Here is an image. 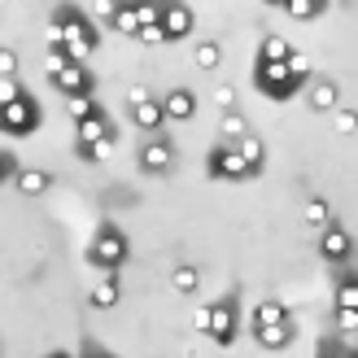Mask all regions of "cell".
I'll use <instances>...</instances> for the list:
<instances>
[{
  "mask_svg": "<svg viewBox=\"0 0 358 358\" xmlns=\"http://www.w3.org/2000/svg\"><path fill=\"white\" fill-rule=\"evenodd\" d=\"M48 22L62 31L66 52H70L75 62H87V57H92V52L101 48V31H96V22H92V17H87L79 5H70V0H62V5L52 9Z\"/></svg>",
  "mask_w": 358,
  "mask_h": 358,
  "instance_id": "1",
  "label": "cell"
},
{
  "mask_svg": "<svg viewBox=\"0 0 358 358\" xmlns=\"http://www.w3.org/2000/svg\"><path fill=\"white\" fill-rule=\"evenodd\" d=\"M83 258L92 262L96 271H118V266L131 258V241H127V231H122L118 223L105 219V223L96 227V236H92V245H87V254H83Z\"/></svg>",
  "mask_w": 358,
  "mask_h": 358,
  "instance_id": "2",
  "label": "cell"
},
{
  "mask_svg": "<svg viewBox=\"0 0 358 358\" xmlns=\"http://www.w3.org/2000/svg\"><path fill=\"white\" fill-rule=\"evenodd\" d=\"M236 332H241V289H231V293H223L219 301L206 306V336L219 350H227L236 341Z\"/></svg>",
  "mask_w": 358,
  "mask_h": 358,
  "instance_id": "3",
  "label": "cell"
},
{
  "mask_svg": "<svg viewBox=\"0 0 358 358\" xmlns=\"http://www.w3.org/2000/svg\"><path fill=\"white\" fill-rule=\"evenodd\" d=\"M40 122H44V110L27 87L13 101H0V131L5 136H31V131H40Z\"/></svg>",
  "mask_w": 358,
  "mask_h": 358,
  "instance_id": "4",
  "label": "cell"
},
{
  "mask_svg": "<svg viewBox=\"0 0 358 358\" xmlns=\"http://www.w3.org/2000/svg\"><path fill=\"white\" fill-rule=\"evenodd\" d=\"M254 87L266 101H293L301 92V83L293 79V70L284 62H254Z\"/></svg>",
  "mask_w": 358,
  "mask_h": 358,
  "instance_id": "5",
  "label": "cell"
},
{
  "mask_svg": "<svg viewBox=\"0 0 358 358\" xmlns=\"http://www.w3.org/2000/svg\"><path fill=\"white\" fill-rule=\"evenodd\" d=\"M206 175L210 179H223V184H241V179H254V171L245 166V157L236 153L231 140H219L210 153H206Z\"/></svg>",
  "mask_w": 358,
  "mask_h": 358,
  "instance_id": "6",
  "label": "cell"
},
{
  "mask_svg": "<svg viewBox=\"0 0 358 358\" xmlns=\"http://www.w3.org/2000/svg\"><path fill=\"white\" fill-rule=\"evenodd\" d=\"M136 166H140V175H153V179H166L175 166H179V153H175V145L162 136V131H153V140H145L140 145V153H136Z\"/></svg>",
  "mask_w": 358,
  "mask_h": 358,
  "instance_id": "7",
  "label": "cell"
},
{
  "mask_svg": "<svg viewBox=\"0 0 358 358\" xmlns=\"http://www.w3.org/2000/svg\"><path fill=\"white\" fill-rule=\"evenodd\" d=\"M354 249H358L354 231H350V227H341L336 219H332L324 231H319V258H324V262L345 266V262H354Z\"/></svg>",
  "mask_w": 358,
  "mask_h": 358,
  "instance_id": "8",
  "label": "cell"
},
{
  "mask_svg": "<svg viewBox=\"0 0 358 358\" xmlns=\"http://www.w3.org/2000/svg\"><path fill=\"white\" fill-rule=\"evenodd\" d=\"M48 83L57 87L66 101H75V96H92L96 75L87 70V62H66L62 70H52V75H48Z\"/></svg>",
  "mask_w": 358,
  "mask_h": 358,
  "instance_id": "9",
  "label": "cell"
},
{
  "mask_svg": "<svg viewBox=\"0 0 358 358\" xmlns=\"http://www.w3.org/2000/svg\"><path fill=\"white\" fill-rule=\"evenodd\" d=\"M192 27H196V13L184 5V0H166V9H162V31H166V44L188 40Z\"/></svg>",
  "mask_w": 358,
  "mask_h": 358,
  "instance_id": "10",
  "label": "cell"
},
{
  "mask_svg": "<svg viewBox=\"0 0 358 358\" xmlns=\"http://www.w3.org/2000/svg\"><path fill=\"white\" fill-rule=\"evenodd\" d=\"M306 105H310V114H332L336 105H341V87H336V79L315 75L306 83Z\"/></svg>",
  "mask_w": 358,
  "mask_h": 358,
  "instance_id": "11",
  "label": "cell"
},
{
  "mask_svg": "<svg viewBox=\"0 0 358 358\" xmlns=\"http://www.w3.org/2000/svg\"><path fill=\"white\" fill-rule=\"evenodd\" d=\"M254 341L262 350H289L293 345V315L289 319H275V324H258L254 328Z\"/></svg>",
  "mask_w": 358,
  "mask_h": 358,
  "instance_id": "12",
  "label": "cell"
},
{
  "mask_svg": "<svg viewBox=\"0 0 358 358\" xmlns=\"http://www.w3.org/2000/svg\"><path fill=\"white\" fill-rule=\"evenodd\" d=\"M131 122L140 131H162L166 110H162V96H145V101H131Z\"/></svg>",
  "mask_w": 358,
  "mask_h": 358,
  "instance_id": "13",
  "label": "cell"
},
{
  "mask_svg": "<svg viewBox=\"0 0 358 358\" xmlns=\"http://www.w3.org/2000/svg\"><path fill=\"white\" fill-rule=\"evenodd\" d=\"M13 188L27 196V201H35V196H44L48 188H52V171H40V166H17V175H13Z\"/></svg>",
  "mask_w": 358,
  "mask_h": 358,
  "instance_id": "14",
  "label": "cell"
},
{
  "mask_svg": "<svg viewBox=\"0 0 358 358\" xmlns=\"http://www.w3.org/2000/svg\"><path fill=\"white\" fill-rule=\"evenodd\" d=\"M162 110H166V122H188L196 114V92L192 87H171V92L162 96Z\"/></svg>",
  "mask_w": 358,
  "mask_h": 358,
  "instance_id": "15",
  "label": "cell"
},
{
  "mask_svg": "<svg viewBox=\"0 0 358 358\" xmlns=\"http://www.w3.org/2000/svg\"><path fill=\"white\" fill-rule=\"evenodd\" d=\"M122 297V284H118V271H105V280H96V289L87 293V301H92V310H114Z\"/></svg>",
  "mask_w": 358,
  "mask_h": 358,
  "instance_id": "16",
  "label": "cell"
},
{
  "mask_svg": "<svg viewBox=\"0 0 358 358\" xmlns=\"http://www.w3.org/2000/svg\"><path fill=\"white\" fill-rule=\"evenodd\" d=\"M231 145H236V153L245 157V166L254 171V179H258V175H262V166H266V145H262L254 131H245L241 140H231Z\"/></svg>",
  "mask_w": 358,
  "mask_h": 358,
  "instance_id": "17",
  "label": "cell"
},
{
  "mask_svg": "<svg viewBox=\"0 0 358 358\" xmlns=\"http://www.w3.org/2000/svg\"><path fill=\"white\" fill-rule=\"evenodd\" d=\"M315 354H319V358H354V354H358V332H336V336H324Z\"/></svg>",
  "mask_w": 358,
  "mask_h": 358,
  "instance_id": "18",
  "label": "cell"
},
{
  "mask_svg": "<svg viewBox=\"0 0 358 358\" xmlns=\"http://www.w3.org/2000/svg\"><path fill=\"white\" fill-rule=\"evenodd\" d=\"M105 27H110L114 35H127V40H136V31H140V13H136V0H122V5L114 9V17H110Z\"/></svg>",
  "mask_w": 358,
  "mask_h": 358,
  "instance_id": "19",
  "label": "cell"
},
{
  "mask_svg": "<svg viewBox=\"0 0 358 358\" xmlns=\"http://www.w3.org/2000/svg\"><path fill=\"white\" fill-rule=\"evenodd\" d=\"M301 223L315 227V231H324L332 223V206H328V196H306L301 201Z\"/></svg>",
  "mask_w": 358,
  "mask_h": 358,
  "instance_id": "20",
  "label": "cell"
},
{
  "mask_svg": "<svg viewBox=\"0 0 358 358\" xmlns=\"http://www.w3.org/2000/svg\"><path fill=\"white\" fill-rule=\"evenodd\" d=\"M328 5H332V0H284V13H289L293 17V22H315V17H324L328 13Z\"/></svg>",
  "mask_w": 358,
  "mask_h": 358,
  "instance_id": "21",
  "label": "cell"
},
{
  "mask_svg": "<svg viewBox=\"0 0 358 358\" xmlns=\"http://www.w3.org/2000/svg\"><path fill=\"white\" fill-rule=\"evenodd\" d=\"M171 289H175L179 297H192L196 289H201V271H196L192 262H179L175 271H171Z\"/></svg>",
  "mask_w": 358,
  "mask_h": 358,
  "instance_id": "22",
  "label": "cell"
},
{
  "mask_svg": "<svg viewBox=\"0 0 358 358\" xmlns=\"http://www.w3.org/2000/svg\"><path fill=\"white\" fill-rule=\"evenodd\" d=\"M192 62H196V70H219L223 66V44L219 40H201L192 48Z\"/></svg>",
  "mask_w": 358,
  "mask_h": 358,
  "instance_id": "23",
  "label": "cell"
},
{
  "mask_svg": "<svg viewBox=\"0 0 358 358\" xmlns=\"http://www.w3.org/2000/svg\"><path fill=\"white\" fill-rule=\"evenodd\" d=\"M249 131V118L231 105V110H223V118H219V140H241Z\"/></svg>",
  "mask_w": 358,
  "mask_h": 358,
  "instance_id": "24",
  "label": "cell"
},
{
  "mask_svg": "<svg viewBox=\"0 0 358 358\" xmlns=\"http://www.w3.org/2000/svg\"><path fill=\"white\" fill-rule=\"evenodd\" d=\"M293 52V44L284 40V35H262V44H258V62H284Z\"/></svg>",
  "mask_w": 358,
  "mask_h": 358,
  "instance_id": "25",
  "label": "cell"
},
{
  "mask_svg": "<svg viewBox=\"0 0 358 358\" xmlns=\"http://www.w3.org/2000/svg\"><path fill=\"white\" fill-rule=\"evenodd\" d=\"M275 319H289V306H284V301L266 297V301H258V306H254V328L258 324H275Z\"/></svg>",
  "mask_w": 358,
  "mask_h": 358,
  "instance_id": "26",
  "label": "cell"
},
{
  "mask_svg": "<svg viewBox=\"0 0 358 358\" xmlns=\"http://www.w3.org/2000/svg\"><path fill=\"white\" fill-rule=\"evenodd\" d=\"M284 66H289V70H293V79H297L301 87H306V83L315 79V66H310V57H306V52H297V48L289 52V57H284Z\"/></svg>",
  "mask_w": 358,
  "mask_h": 358,
  "instance_id": "27",
  "label": "cell"
},
{
  "mask_svg": "<svg viewBox=\"0 0 358 358\" xmlns=\"http://www.w3.org/2000/svg\"><path fill=\"white\" fill-rule=\"evenodd\" d=\"M332 118H336V131H341V136H354V131H358V114H354V105H336Z\"/></svg>",
  "mask_w": 358,
  "mask_h": 358,
  "instance_id": "28",
  "label": "cell"
},
{
  "mask_svg": "<svg viewBox=\"0 0 358 358\" xmlns=\"http://www.w3.org/2000/svg\"><path fill=\"white\" fill-rule=\"evenodd\" d=\"M136 40L145 44V48H162V44H166V31H162V22H149V27L136 31Z\"/></svg>",
  "mask_w": 358,
  "mask_h": 358,
  "instance_id": "29",
  "label": "cell"
},
{
  "mask_svg": "<svg viewBox=\"0 0 358 358\" xmlns=\"http://www.w3.org/2000/svg\"><path fill=\"white\" fill-rule=\"evenodd\" d=\"M79 354L83 358H114V350H105L96 336H79Z\"/></svg>",
  "mask_w": 358,
  "mask_h": 358,
  "instance_id": "30",
  "label": "cell"
},
{
  "mask_svg": "<svg viewBox=\"0 0 358 358\" xmlns=\"http://www.w3.org/2000/svg\"><path fill=\"white\" fill-rule=\"evenodd\" d=\"M0 79H17V52L9 44H0Z\"/></svg>",
  "mask_w": 358,
  "mask_h": 358,
  "instance_id": "31",
  "label": "cell"
},
{
  "mask_svg": "<svg viewBox=\"0 0 358 358\" xmlns=\"http://www.w3.org/2000/svg\"><path fill=\"white\" fill-rule=\"evenodd\" d=\"M75 153H79V162H105V157L114 153V145H83Z\"/></svg>",
  "mask_w": 358,
  "mask_h": 358,
  "instance_id": "32",
  "label": "cell"
},
{
  "mask_svg": "<svg viewBox=\"0 0 358 358\" xmlns=\"http://www.w3.org/2000/svg\"><path fill=\"white\" fill-rule=\"evenodd\" d=\"M13 175H17V157H13L9 149H0V188L13 184Z\"/></svg>",
  "mask_w": 358,
  "mask_h": 358,
  "instance_id": "33",
  "label": "cell"
},
{
  "mask_svg": "<svg viewBox=\"0 0 358 358\" xmlns=\"http://www.w3.org/2000/svg\"><path fill=\"white\" fill-rule=\"evenodd\" d=\"M336 332H358V310H345V306H336Z\"/></svg>",
  "mask_w": 358,
  "mask_h": 358,
  "instance_id": "34",
  "label": "cell"
},
{
  "mask_svg": "<svg viewBox=\"0 0 358 358\" xmlns=\"http://www.w3.org/2000/svg\"><path fill=\"white\" fill-rule=\"evenodd\" d=\"M214 101H219L223 110H231V105H236V87H231V83H219V87H214Z\"/></svg>",
  "mask_w": 358,
  "mask_h": 358,
  "instance_id": "35",
  "label": "cell"
},
{
  "mask_svg": "<svg viewBox=\"0 0 358 358\" xmlns=\"http://www.w3.org/2000/svg\"><path fill=\"white\" fill-rule=\"evenodd\" d=\"M122 5V0H92V13L101 17V22H110V17H114V9Z\"/></svg>",
  "mask_w": 358,
  "mask_h": 358,
  "instance_id": "36",
  "label": "cell"
},
{
  "mask_svg": "<svg viewBox=\"0 0 358 358\" xmlns=\"http://www.w3.org/2000/svg\"><path fill=\"white\" fill-rule=\"evenodd\" d=\"M17 92H22V83H17V79H0V101H13Z\"/></svg>",
  "mask_w": 358,
  "mask_h": 358,
  "instance_id": "37",
  "label": "cell"
},
{
  "mask_svg": "<svg viewBox=\"0 0 358 358\" xmlns=\"http://www.w3.org/2000/svg\"><path fill=\"white\" fill-rule=\"evenodd\" d=\"M266 5H284V0H266Z\"/></svg>",
  "mask_w": 358,
  "mask_h": 358,
  "instance_id": "38",
  "label": "cell"
},
{
  "mask_svg": "<svg viewBox=\"0 0 358 358\" xmlns=\"http://www.w3.org/2000/svg\"><path fill=\"white\" fill-rule=\"evenodd\" d=\"M0 354H5V341H0Z\"/></svg>",
  "mask_w": 358,
  "mask_h": 358,
  "instance_id": "39",
  "label": "cell"
},
{
  "mask_svg": "<svg viewBox=\"0 0 358 358\" xmlns=\"http://www.w3.org/2000/svg\"><path fill=\"white\" fill-rule=\"evenodd\" d=\"M0 5H5V0H0Z\"/></svg>",
  "mask_w": 358,
  "mask_h": 358,
  "instance_id": "40",
  "label": "cell"
}]
</instances>
